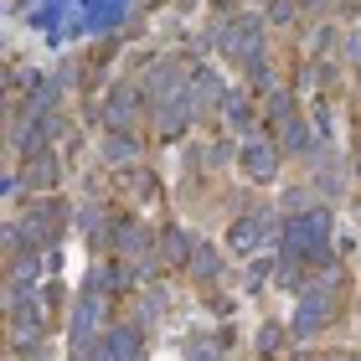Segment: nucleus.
I'll list each match as a JSON object with an SVG mask.
<instances>
[{
  "label": "nucleus",
  "mask_w": 361,
  "mask_h": 361,
  "mask_svg": "<svg viewBox=\"0 0 361 361\" xmlns=\"http://www.w3.org/2000/svg\"><path fill=\"white\" fill-rule=\"evenodd\" d=\"M98 361H135V336H129V331L109 336L104 346H98Z\"/></svg>",
  "instance_id": "1"
}]
</instances>
